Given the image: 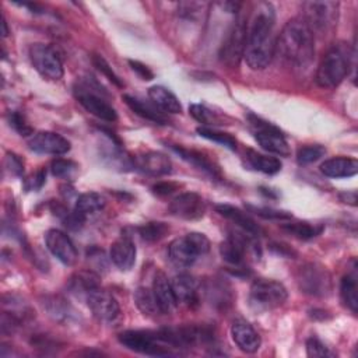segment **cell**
Returning a JSON list of instances; mask_svg holds the SVG:
<instances>
[{
  "mask_svg": "<svg viewBox=\"0 0 358 358\" xmlns=\"http://www.w3.org/2000/svg\"><path fill=\"white\" fill-rule=\"evenodd\" d=\"M275 22V13L271 3L262 1L256 6L246 24V43L243 59L252 70L266 69L275 52L273 41V29Z\"/></svg>",
  "mask_w": 358,
  "mask_h": 358,
  "instance_id": "6da1fadb",
  "label": "cell"
},
{
  "mask_svg": "<svg viewBox=\"0 0 358 358\" xmlns=\"http://www.w3.org/2000/svg\"><path fill=\"white\" fill-rule=\"evenodd\" d=\"M275 50L285 63L306 67L315 56V35L302 18H292L282 27Z\"/></svg>",
  "mask_w": 358,
  "mask_h": 358,
  "instance_id": "7a4b0ae2",
  "label": "cell"
},
{
  "mask_svg": "<svg viewBox=\"0 0 358 358\" xmlns=\"http://www.w3.org/2000/svg\"><path fill=\"white\" fill-rule=\"evenodd\" d=\"M350 56L343 45L331 46L322 57L316 70V83L322 88L337 87L348 74Z\"/></svg>",
  "mask_w": 358,
  "mask_h": 358,
  "instance_id": "3957f363",
  "label": "cell"
},
{
  "mask_svg": "<svg viewBox=\"0 0 358 358\" xmlns=\"http://www.w3.org/2000/svg\"><path fill=\"white\" fill-rule=\"evenodd\" d=\"M287 296V288L280 281L259 278L250 287L249 303L255 310L264 312L282 305Z\"/></svg>",
  "mask_w": 358,
  "mask_h": 358,
  "instance_id": "277c9868",
  "label": "cell"
},
{
  "mask_svg": "<svg viewBox=\"0 0 358 358\" xmlns=\"http://www.w3.org/2000/svg\"><path fill=\"white\" fill-rule=\"evenodd\" d=\"M338 17L336 1H305L302 4V20L315 34H326L334 28Z\"/></svg>",
  "mask_w": 358,
  "mask_h": 358,
  "instance_id": "5b68a950",
  "label": "cell"
},
{
  "mask_svg": "<svg viewBox=\"0 0 358 358\" xmlns=\"http://www.w3.org/2000/svg\"><path fill=\"white\" fill-rule=\"evenodd\" d=\"M249 124L255 140L263 150L281 157H288L291 154L289 145L280 129L255 115H249Z\"/></svg>",
  "mask_w": 358,
  "mask_h": 358,
  "instance_id": "8992f818",
  "label": "cell"
},
{
  "mask_svg": "<svg viewBox=\"0 0 358 358\" xmlns=\"http://www.w3.org/2000/svg\"><path fill=\"white\" fill-rule=\"evenodd\" d=\"M119 343L136 352L147 355H168L169 347L165 344L158 331H145V330H126L117 336Z\"/></svg>",
  "mask_w": 358,
  "mask_h": 358,
  "instance_id": "52a82bcc",
  "label": "cell"
},
{
  "mask_svg": "<svg viewBox=\"0 0 358 358\" xmlns=\"http://www.w3.org/2000/svg\"><path fill=\"white\" fill-rule=\"evenodd\" d=\"M296 282L302 292L312 296H326L331 291L330 274L315 263H306L298 268Z\"/></svg>",
  "mask_w": 358,
  "mask_h": 358,
  "instance_id": "ba28073f",
  "label": "cell"
},
{
  "mask_svg": "<svg viewBox=\"0 0 358 358\" xmlns=\"http://www.w3.org/2000/svg\"><path fill=\"white\" fill-rule=\"evenodd\" d=\"M34 69L45 78L57 81L63 77V64L55 48L45 43H32L28 50Z\"/></svg>",
  "mask_w": 358,
  "mask_h": 358,
  "instance_id": "9c48e42d",
  "label": "cell"
},
{
  "mask_svg": "<svg viewBox=\"0 0 358 358\" xmlns=\"http://www.w3.org/2000/svg\"><path fill=\"white\" fill-rule=\"evenodd\" d=\"M245 43H246V22L245 20L239 18L234 22V25L228 31L225 41L222 42V46L220 50L221 62H224L231 67L238 66L241 57L243 56Z\"/></svg>",
  "mask_w": 358,
  "mask_h": 358,
  "instance_id": "30bf717a",
  "label": "cell"
},
{
  "mask_svg": "<svg viewBox=\"0 0 358 358\" xmlns=\"http://www.w3.org/2000/svg\"><path fill=\"white\" fill-rule=\"evenodd\" d=\"M85 298L88 308L98 320L112 323L119 317L120 308L116 298L101 287L91 291Z\"/></svg>",
  "mask_w": 358,
  "mask_h": 358,
  "instance_id": "8fae6325",
  "label": "cell"
},
{
  "mask_svg": "<svg viewBox=\"0 0 358 358\" xmlns=\"http://www.w3.org/2000/svg\"><path fill=\"white\" fill-rule=\"evenodd\" d=\"M77 101L95 117L105 122H115L117 119V113L112 105H109L102 96L90 91L85 85H80L74 90Z\"/></svg>",
  "mask_w": 358,
  "mask_h": 358,
  "instance_id": "7c38bea8",
  "label": "cell"
},
{
  "mask_svg": "<svg viewBox=\"0 0 358 358\" xmlns=\"http://www.w3.org/2000/svg\"><path fill=\"white\" fill-rule=\"evenodd\" d=\"M206 203L194 192H186L176 196L169 204V213L182 220H197L204 214Z\"/></svg>",
  "mask_w": 358,
  "mask_h": 358,
  "instance_id": "4fadbf2b",
  "label": "cell"
},
{
  "mask_svg": "<svg viewBox=\"0 0 358 358\" xmlns=\"http://www.w3.org/2000/svg\"><path fill=\"white\" fill-rule=\"evenodd\" d=\"M49 252L66 266H71L77 260V249L71 239L60 229H49L45 235Z\"/></svg>",
  "mask_w": 358,
  "mask_h": 358,
  "instance_id": "5bb4252c",
  "label": "cell"
},
{
  "mask_svg": "<svg viewBox=\"0 0 358 358\" xmlns=\"http://www.w3.org/2000/svg\"><path fill=\"white\" fill-rule=\"evenodd\" d=\"M28 145L32 151L39 154L62 155L70 151V141L55 131H39L31 136Z\"/></svg>",
  "mask_w": 358,
  "mask_h": 358,
  "instance_id": "9a60e30c",
  "label": "cell"
},
{
  "mask_svg": "<svg viewBox=\"0 0 358 358\" xmlns=\"http://www.w3.org/2000/svg\"><path fill=\"white\" fill-rule=\"evenodd\" d=\"M231 337L239 350L252 354L260 348L262 340L259 333L245 320H236L231 326Z\"/></svg>",
  "mask_w": 358,
  "mask_h": 358,
  "instance_id": "2e32d148",
  "label": "cell"
},
{
  "mask_svg": "<svg viewBox=\"0 0 358 358\" xmlns=\"http://www.w3.org/2000/svg\"><path fill=\"white\" fill-rule=\"evenodd\" d=\"M152 294L155 296V301L159 306L161 313L169 315L176 309L178 301L173 294L171 280H168V277L162 271H157V274L154 277Z\"/></svg>",
  "mask_w": 358,
  "mask_h": 358,
  "instance_id": "e0dca14e",
  "label": "cell"
},
{
  "mask_svg": "<svg viewBox=\"0 0 358 358\" xmlns=\"http://www.w3.org/2000/svg\"><path fill=\"white\" fill-rule=\"evenodd\" d=\"M173 294L178 303L186 306H196L199 303V282L189 274H178L171 280Z\"/></svg>",
  "mask_w": 358,
  "mask_h": 358,
  "instance_id": "ac0fdd59",
  "label": "cell"
},
{
  "mask_svg": "<svg viewBox=\"0 0 358 358\" xmlns=\"http://www.w3.org/2000/svg\"><path fill=\"white\" fill-rule=\"evenodd\" d=\"M168 256H169V260L176 267L186 268V267L193 266V263L197 260V257L200 255L197 253V250L194 249V246L192 245L189 238L185 235V236L173 239L169 243Z\"/></svg>",
  "mask_w": 358,
  "mask_h": 358,
  "instance_id": "d6986e66",
  "label": "cell"
},
{
  "mask_svg": "<svg viewBox=\"0 0 358 358\" xmlns=\"http://www.w3.org/2000/svg\"><path fill=\"white\" fill-rule=\"evenodd\" d=\"M109 257L112 263L122 271H127L134 266L136 262V246L127 236H122L112 243Z\"/></svg>",
  "mask_w": 358,
  "mask_h": 358,
  "instance_id": "ffe728a7",
  "label": "cell"
},
{
  "mask_svg": "<svg viewBox=\"0 0 358 358\" xmlns=\"http://www.w3.org/2000/svg\"><path fill=\"white\" fill-rule=\"evenodd\" d=\"M137 166L150 175L162 176L172 171V162L168 155L159 151H150L137 158Z\"/></svg>",
  "mask_w": 358,
  "mask_h": 358,
  "instance_id": "44dd1931",
  "label": "cell"
},
{
  "mask_svg": "<svg viewBox=\"0 0 358 358\" xmlns=\"http://www.w3.org/2000/svg\"><path fill=\"white\" fill-rule=\"evenodd\" d=\"M320 172L329 178H350L358 172V161L350 157H334L320 165Z\"/></svg>",
  "mask_w": 358,
  "mask_h": 358,
  "instance_id": "7402d4cb",
  "label": "cell"
},
{
  "mask_svg": "<svg viewBox=\"0 0 358 358\" xmlns=\"http://www.w3.org/2000/svg\"><path fill=\"white\" fill-rule=\"evenodd\" d=\"M248 239L241 236L239 234H231L225 241L220 243V255L221 257L234 266H239L243 262Z\"/></svg>",
  "mask_w": 358,
  "mask_h": 358,
  "instance_id": "603a6c76",
  "label": "cell"
},
{
  "mask_svg": "<svg viewBox=\"0 0 358 358\" xmlns=\"http://www.w3.org/2000/svg\"><path fill=\"white\" fill-rule=\"evenodd\" d=\"M215 211L225 217L227 220L232 221L235 225H238L242 231H245L246 234H249L250 236L252 235H257L259 232V227L257 224L246 214L243 213L241 208L235 207V206H231V204H217L215 206Z\"/></svg>",
  "mask_w": 358,
  "mask_h": 358,
  "instance_id": "cb8c5ba5",
  "label": "cell"
},
{
  "mask_svg": "<svg viewBox=\"0 0 358 358\" xmlns=\"http://www.w3.org/2000/svg\"><path fill=\"white\" fill-rule=\"evenodd\" d=\"M123 101L126 102V105L136 113L140 117L143 119H147L150 122H154V123H158V124H165L166 123V117L165 115L152 103H148V102H144L143 99L137 98V96H133V95H127L124 94L123 96Z\"/></svg>",
  "mask_w": 358,
  "mask_h": 358,
  "instance_id": "d4e9b609",
  "label": "cell"
},
{
  "mask_svg": "<svg viewBox=\"0 0 358 358\" xmlns=\"http://www.w3.org/2000/svg\"><path fill=\"white\" fill-rule=\"evenodd\" d=\"M148 96L159 110H164L168 113L182 112V105L176 98V95L162 85H152L148 90Z\"/></svg>",
  "mask_w": 358,
  "mask_h": 358,
  "instance_id": "484cf974",
  "label": "cell"
},
{
  "mask_svg": "<svg viewBox=\"0 0 358 358\" xmlns=\"http://www.w3.org/2000/svg\"><path fill=\"white\" fill-rule=\"evenodd\" d=\"M246 161L248 165L259 172L267 173V175H274L281 171V161L275 157L270 155H263L255 150H248L246 151Z\"/></svg>",
  "mask_w": 358,
  "mask_h": 358,
  "instance_id": "4316f807",
  "label": "cell"
},
{
  "mask_svg": "<svg viewBox=\"0 0 358 358\" xmlns=\"http://www.w3.org/2000/svg\"><path fill=\"white\" fill-rule=\"evenodd\" d=\"M105 207V199L96 192H87L77 197L74 210L85 220L87 217L98 214Z\"/></svg>",
  "mask_w": 358,
  "mask_h": 358,
  "instance_id": "83f0119b",
  "label": "cell"
},
{
  "mask_svg": "<svg viewBox=\"0 0 358 358\" xmlns=\"http://www.w3.org/2000/svg\"><path fill=\"white\" fill-rule=\"evenodd\" d=\"M357 275L355 273H348L343 277L340 284V296L344 303L352 313L358 310V292H357Z\"/></svg>",
  "mask_w": 358,
  "mask_h": 358,
  "instance_id": "f1b7e54d",
  "label": "cell"
},
{
  "mask_svg": "<svg viewBox=\"0 0 358 358\" xmlns=\"http://www.w3.org/2000/svg\"><path fill=\"white\" fill-rule=\"evenodd\" d=\"M175 152H178L185 161L193 164L194 166H197L199 169H203L204 172L215 176L218 175V168L207 158L204 157L201 152L194 151V150H186L183 147H172Z\"/></svg>",
  "mask_w": 358,
  "mask_h": 358,
  "instance_id": "f546056e",
  "label": "cell"
},
{
  "mask_svg": "<svg viewBox=\"0 0 358 358\" xmlns=\"http://www.w3.org/2000/svg\"><path fill=\"white\" fill-rule=\"evenodd\" d=\"M134 302L138 310L145 316H155L161 313L159 306L152 294V289H148L145 287H138L134 291Z\"/></svg>",
  "mask_w": 358,
  "mask_h": 358,
  "instance_id": "4dcf8cb0",
  "label": "cell"
},
{
  "mask_svg": "<svg viewBox=\"0 0 358 358\" xmlns=\"http://www.w3.org/2000/svg\"><path fill=\"white\" fill-rule=\"evenodd\" d=\"M282 229L298 239L306 241V239H312V238L317 236L323 231V227L317 225V224L308 222V221H292V222L284 224Z\"/></svg>",
  "mask_w": 358,
  "mask_h": 358,
  "instance_id": "1f68e13d",
  "label": "cell"
},
{
  "mask_svg": "<svg viewBox=\"0 0 358 358\" xmlns=\"http://www.w3.org/2000/svg\"><path fill=\"white\" fill-rule=\"evenodd\" d=\"M70 288L74 292H83L85 296L99 288V277L94 271H80L70 278Z\"/></svg>",
  "mask_w": 358,
  "mask_h": 358,
  "instance_id": "d6a6232c",
  "label": "cell"
},
{
  "mask_svg": "<svg viewBox=\"0 0 358 358\" xmlns=\"http://www.w3.org/2000/svg\"><path fill=\"white\" fill-rule=\"evenodd\" d=\"M169 232V227L165 222L161 221H150L147 224H143L138 227V235L141 236L143 241L154 243L165 238Z\"/></svg>",
  "mask_w": 358,
  "mask_h": 358,
  "instance_id": "836d02e7",
  "label": "cell"
},
{
  "mask_svg": "<svg viewBox=\"0 0 358 358\" xmlns=\"http://www.w3.org/2000/svg\"><path fill=\"white\" fill-rule=\"evenodd\" d=\"M197 133L199 136L207 138V140H211V141H215L229 150H235L236 148V140L229 134V133H224V131H218L215 129H211V127H206V126H201V127H197Z\"/></svg>",
  "mask_w": 358,
  "mask_h": 358,
  "instance_id": "e575fe53",
  "label": "cell"
},
{
  "mask_svg": "<svg viewBox=\"0 0 358 358\" xmlns=\"http://www.w3.org/2000/svg\"><path fill=\"white\" fill-rule=\"evenodd\" d=\"M43 306H46V310L49 313V316H52L55 320H69L70 317V306L66 303V301H63L59 296H52L48 298L43 302Z\"/></svg>",
  "mask_w": 358,
  "mask_h": 358,
  "instance_id": "d590c367",
  "label": "cell"
},
{
  "mask_svg": "<svg viewBox=\"0 0 358 358\" xmlns=\"http://www.w3.org/2000/svg\"><path fill=\"white\" fill-rule=\"evenodd\" d=\"M326 154V148L320 144H306L298 148L296 151V161L301 165L312 164L320 159Z\"/></svg>",
  "mask_w": 358,
  "mask_h": 358,
  "instance_id": "8d00e7d4",
  "label": "cell"
},
{
  "mask_svg": "<svg viewBox=\"0 0 358 358\" xmlns=\"http://www.w3.org/2000/svg\"><path fill=\"white\" fill-rule=\"evenodd\" d=\"M189 112L190 115L201 124L204 126H211V124H222L220 117L213 112L210 110L207 106L201 105V103H192L189 106Z\"/></svg>",
  "mask_w": 358,
  "mask_h": 358,
  "instance_id": "74e56055",
  "label": "cell"
},
{
  "mask_svg": "<svg viewBox=\"0 0 358 358\" xmlns=\"http://www.w3.org/2000/svg\"><path fill=\"white\" fill-rule=\"evenodd\" d=\"M50 171L55 176L63 179H73L78 171V165L70 159H55L50 164Z\"/></svg>",
  "mask_w": 358,
  "mask_h": 358,
  "instance_id": "f35d334b",
  "label": "cell"
},
{
  "mask_svg": "<svg viewBox=\"0 0 358 358\" xmlns=\"http://www.w3.org/2000/svg\"><path fill=\"white\" fill-rule=\"evenodd\" d=\"M252 213L256 215L264 218V220H289L292 218V214L284 210H277L271 207H260V206H246Z\"/></svg>",
  "mask_w": 358,
  "mask_h": 358,
  "instance_id": "ab89813d",
  "label": "cell"
},
{
  "mask_svg": "<svg viewBox=\"0 0 358 358\" xmlns=\"http://www.w3.org/2000/svg\"><path fill=\"white\" fill-rule=\"evenodd\" d=\"M92 63L96 67V70L101 71L109 81H112L117 87H123V83L119 78V76L112 70L110 64L101 55H92Z\"/></svg>",
  "mask_w": 358,
  "mask_h": 358,
  "instance_id": "60d3db41",
  "label": "cell"
},
{
  "mask_svg": "<svg viewBox=\"0 0 358 358\" xmlns=\"http://www.w3.org/2000/svg\"><path fill=\"white\" fill-rule=\"evenodd\" d=\"M306 354L308 357H334L336 355L329 347H326L316 337H310L306 340Z\"/></svg>",
  "mask_w": 358,
  "mask_h": 358,
  "instance_id": "b9f144b4",
  "label": "cell"
},
{
  "mask_svg": "<svg viewBox=\"0 0 358 358\" xmlns=\"http://www.w3.org/2000/svg\"><path fill=\"white\" fill-rule=\"evenodd\" d=\"M8 122H10V126H13V129L15 131H18L21 136H29L32 134V129L31 126L27 123L25 117L18 113V112H11L8 115Z\"/></svg>",
  "mask_w": 358,
  "mask_h": 358,
  "instance_id": "7bdbcfd3",
  "label": "cell"
},
{
  "mask_svg": "<svg viewBox=\"0 0 358 358\" xmlns=\"http://www.w3.org/2000/svg\"><path fill=\"white\" fill-rule=\"evenodd\" d=\"M186 236L189 238V241L192 242V245L194 246V249L197 250V253L200 256L206 255L210 250V241L204 234H201V232H189V234H186Z\"/></svg>",
  "mask_w": 358,
  "mask_h": 358,
  "instance_id": "ee69618b",
  "label": "cell"
},
{
  "mask_svg": "<svg viewBox=\"0 0 358 358\" xmlns=\"http://www.w3.org/2000/svg\"><path fill=\"white\" fill-rule=\"evenodd\" d=\"M6 168L11 172V175L20 176L24 172V164L20 159L18 155H15L14 152H7L6 154V161H4Z\"/></svg>",
  "mask_w": 358,
  "mask_h": 358,
  "instance_id": "f6af8a7d",
  "label": "cell"
},
{
  "mask_svg": "<svg viewBox=\"0 0 358 358\" xmlns=\"http://www.w3.org/2000/svg\"><path fill=\"white\" fill-rule=\"evenodd\" d=\"M46 179V171L45 169H39L36 171L34 175H31L27 182H25V187L27 190H38L42 187V185L45 183Z\"/></svg>",
  "mask_w": 358,
  "mask_h": 358,
  "instance_id": "bcb514c9",
  "label": "cell"
},
{
  "mask_svg": "<svg viewBox=\"0 0 358 358\" xmlns=\"http://www.w3.org/2000/svg\"><path fill=\"white\" fill-rule=\"evenodd\" d=\"M129 64L133 69V71H136L143 80H152L154 78L152 71L145 64H143V63H140L137 60H129Z\"/></svg>",
  "mask_w": 358,
  "mask_h": 358,
  "instance_id": "7dc6e473",
  "label": "cell"
},
{
  "mask_svg": "<svg viewBox=\"0 0 358 358\" xmlns=\"http://www.w3.org/2000/svg\"><path fill=\"white\" fill-rule=\"evenodd\" d=\"M178 189V185L172 183V182H159L157 185L152 186V190L155 194H159V196H166V194H171L173 190Z\"/></svg>",
  "mask_w": 358,
  "mask_h": 358,
  "instance_id": "c3c4849f",
  "label": "cell"
},
{
  "mask_svg": "<svg viewBox=\"0 0 358 358\" xmlns=\"http://www.w3.org/2000/svg\"><path fill=\"white\" fill-rule=\"evenodd\" d=\"M340 197L344 200V203H348V204H351V206H355V204H357V193H355L354 190H352V192L343 193Z\"/></svg>",
  "mask_w": 358,
  "mask_h": 358,
  "instance_id": "681fc988",
  "label": "cell"
},
{
  "mask_svg": "<svg viewBox=\"0 0 358 358\" xmlns=\"http://www.w3.org/2000/svg\"><path fill=\"white\" fill-rule=\"evenodd\" d=\"M7 35H8V27H7V21L3 15V18H1V36H7Z\"/></svg>",
  "mask_w": 358,
  "mask_h": 358,
  "instance_id": "f907efd6",
  "label": "cell"
}]
</instances>
